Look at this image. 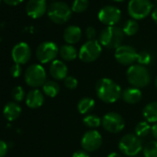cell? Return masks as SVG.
Returning <instances> with one entry per match:
<instances>
[{
    "label": "cell",
    "mask_w": 157,
    "mask_h": 157,
    "mask_svg": "<svg viewBox=\"0 0 157 157\" xmlns=\"http://www.w3.org/2000/svg\"><path fill=\"white\" fill-rule=\"evenodd\" d=\"M138 53L136 49L130 45H120L115 51L116 60L123 66H132L137 61Z\"/></svg>",
    "instance_id": "7c38bea8"
},
{
    "label": "cell",
    "mask_w": 157,
    "mask_h": 157,
    "mask_svg": "<svg viewBox=\"0 0 157 157\" xmlns=\"http://www.w3.org/2000/svg\"><path fill=\"white\" fill-rule=\"evenodd\" d=\"M8 144L3 141V140H0V157H5L7 152H8Z\"/></svg>",
    "instance_id": "e575fe53"
},
{
    "label": "cell",
    "mask_w": 157,
    "mask_h": 157,
    "mask_svg": "<svg viewBox=\"0 0 157 157\" xmlns=\"http://www.w3.org/2000/svg\"><path fill=\"white\" fill-rule=\"evenodd\" d=\"M83 124L87 128L94 129L102 125V118H100L98 116L95 115H87L83 118Z\"/></svg>",
    "instance_id": "484cf974"
},
{
    "label": "cell",
    "mask_w": 157,
    "mask_h": 157,
    "mask_svg": "<svg viewBox=\"0 0 157 157\" xmlns=\"http://www.w3.org/2000/svg\"><path fill=\"white\" fill-rule=\"evenodd\" d=\"M85 34H86V37H87L88 41L94 40V38L96 37V30H95V28H94L93 26H89L86 29Z\"/></svg>",
    "instance_id": "d6a6232c"
},
{
    "label": "cell",
    "mask_w": 157,
    "mask_h": 157,
    "mask_svg": "<svg viewBox=\"0 0 157 157\" xmlns=\"http://www.w3.org/2000/svg\"><path fill=\"white\" fill-rule=\"evenodd\" d=\"M128 82L132 87L140 89L147 87L151 82V75L146 67L141 65H132L127 70Z\"/></svg>",
    "instance_id": "7a4b0ae2"
},
{
    "label": "cell",
    "mask_w": 157,
    "mask_h": 157,
    "mask_svg": "<svg viewBox=\"0 0 157 157\" xmlns=\"http://www.w3.org/2000/svg\"><path fill=\"white\" fill-rule=\"evenodd\" d=\"M102 54V45L97 40L87 41L84 43L80 51H78V58L82 62L91 63L99 58Z\"/></svg>",
    "instance_id": "ba28073f"
},
{
    "label": "cell",
    "mask_w": 157,
    "mask_h": 157,
    "mask_svg": "<svg viewBox=\"0 0 157 157\" xmlns=\"http://www.w3.org/2000/svg\"><path fill=\"white\" fill-rule=\"evenodd\" d=\"M44 102V94L41 91L37 89L30 91L26 96V105L33 109L41 107Z\"/></svg>",
    "instance_id": "d6986e66"
},
{
    "label": "cell",
    "mask_w": 157,
    "mask_h": 157,
    "mask_svg": "<svg viewBox=\"0 0 157 157\" xmlns=\"http://www.w3.org/2000/svg\"><path fill=\"white\" fill-rule=\"evenodd\" d=\"M12 96L16 102H21L25 97V93H24V90L22 89V87H21V86L15 87L12 91Z\"/></svg>",
    "instance_id": "4dcf8cb0"
},
{
    "label": "cell",
    "mask_w": 157,
    "mask_h": 157,
    "mask_svg": "<svg viewBox=\"0 0 157 157\" xmlns=\"http://www.w3.org/2000/svg\"><path fill=\"white\" fill-rule=\"evenodd\" d=\"M43 92L45 95L54 98L59 94L60 86L57 82L54 81H47L43 86Z\"/></svg>",
    "instance_id": "cb8c5ba5"
},
{
    "label": "cell",
    "mask_w": 157,
    "mask_h": 157,
    "mask_svg": "<svg viewBox=\"0 0 157 157\" xmlns=\"http://www.w3.org/2000/svg\"><path fill=\"white\" fill-rule=\"evenodd\" d=\"M3 113L7 119H9L10 121H13L21 116V108L17 103L10 102L8 105H6V106L4 107Z\"/></svg>",
    "instance_id": "ffe728a7"
},
{
    "label": "cell",
    "mask_w": 157,
    "mask_h": 157,
    "mask_svg": "<svg viewBox=\"0 0 157 157\" xmlns=\"http://www.w3.org/2000/svg\"><path fill=\"white\" fill-rule=\"evenodd\" d=\"M63 38L67 44H75L82 38V30L78 26L71 25L65 29Z\"/></svg>",
    "instance_id": "e0dca14e"
},
{
    "label": "cell",
    "mask_w": 157,
    "mask_h": 157,
    "mask_svg": "<svg viewBox=\"0 0 157 157\" xmlns=\"http://www.w3.org/2000/svg\"><path fill=\"white\" fill-rule=\"evenodd\" d=\"M95 90L98 98L106 104L116 103L122 94L120 86L108 78H100L96 83Z\"/></svg>",
    "instance_id": "6da1fadb"
},
{
    "label": "cell",
    "mask_w": 157,
    "mask_h": 157,
    "mask_svg": "<svg viewBox=\"0 0 157 157\" xmlns=\"http://www.w3.org/2000/svg\"><path fill=\"white\" fill-rule=\"evenodd\" d=\"M3 1L9 6H17L19 4L22 3L24 0H3Z\"/></svg>",
    "instance_id": "8d00e7d4"
},
{
    "label": "cell",
    "mask_w": 157,
    "mask_h": 157,
    "mask_svg": "<svg viewBox=\"0 0 157 157\" xmlns=\"http://www.w3.org/2000/svg\"><path fill=\"white\" fill-rule=\"evenodd\" d=\"M122 99L128 105H135L140 102L142 98V93L140 89L135 87H129L125 89L121 94Z\"/></svg>",
    "instance_id": "ac0fdd59"
},
{
    "label": "cell",
    "mask_w": 157,
    "mask_h": 157,
    "mask_svg": "<svg viewBox=\"0 0 157 157\" xmlns=\"http://www.w3.org/2000/svg\"><path fill=\"white\" fill-rule=\"evenodd\" d=\"M65 86L69 90H74L78 87V80L73 76H67L64 80Z\"/></svg>",
    "instance_id": "1f68e13d"
},
{
    "label": "cell",
    "mask_w": 157,
    "mask_h": 157,
    "mask_svg": "<svg viewBox=\"0 0 157 157\" xmlns=\"http://www.w3.org/2000/svg\"><path fill=\"white\" fill-rule=\"evenodd\" d=\"M98 19L106 26H116L121 19V11L115 6H105L100 10Z\"/></svg>",
    "instance_id": "8fae6325"
},
{
    "label": "cell",
    "mask_w": 157,
    "mask_h": 157,
    "mask_svg": "<svg viewBox=\"0 0 157 157\" xmlns=\"http://www.w3.org/2000/svg\"><path fill=\"white\" fill-rule=\"evenodd\" d=\"M155 1H156V2H157V0H155Z\"/></svg>",
    "instance_id": "bcb514c9"
},
{
    "label": "cell",
    "mask_w": 157,
    "mask_h": 157,
    "mask_svg": "<svg viewBox=\"0 0 157 157\" xmlns=\"http://www.w3.org/2000/svg\"><path fill=\"white\" fill-rule=\"evenodd\" d=\"M102 142L103 138L101 134L95 129H91L84 133V135L82 138L81 144L84 151L92 152L97 151L101 147Z\"/></svg>",
    "instance_id": "4fadbf2b"
},
{
    "label": "cell",
    "mask_w": 157,
    "mask_h": 157,
    "mask_svg": "<svg viewBox=\"0 0 157 157\" xmlns=\"http://www.w3.org/2000/svg\"><path fill=\"white\" fill-rule=\"evenodd\" d=\"M151 127L147 121H140L135 127V134L139 138H144L151 132Z\"/></svg>",
    "instance_id": "4316f807"
},
{
    "label": "cell",
    "mask_w": 157,
    "mask_h": 157,
    "mask_svg": "<svg viewBox=\"0 0 157 157\" xmlns=\"http://www.w3.org/2000/svg\"><path fill=\"white\" fill-rule=\"evenodd\" d=\"M51 1H56V0H51Z\"/></svg>",
    "instance_id": "7bdbcfd3"
},
{
    "label": "cell",
    "mask_w": 157,
    "mask_h": 157,
    "mask_svg": "<svg viewBox=\"0 0 157 157\" xmlns=\"http://www.w3.org/2000/svg\"><path fill=\"white\" fill-rule=\"evenodd\" d=\"M155 86H156V88H157V77H156V78H155Z\"/></svg>",
    "instance_id": "b9f144b4"
},
{
    "label": "cell",
    "mask_w": 157,
    "mask_h": 157,
    "mask_svg": "<svg viewBox=\"0 0 157 157\" xmlns=\"http://www.w3.org/2000/svg\"><path fill=\"white\" fill-rule=\"evenodd\" d=\"M151 18H152L153 21L157 24V9H154L151 11Z\"/></svg>",
    "instance_id": "f35d334b"
},
{
    "label": "cell",
    "mask_w": 157,
    "mask_h": 157,
    "mask_svg": "<svg viewBox=\"0 0 157 157\" xmlns=\"http://www.w3.org/2000/svg\"><path fill=\"white\" fill-rule=\"evenodd\" d=\"M94 106H95V101L90 97L82 98L80 101L78 102V105H77L78 111L80 112V114H82V115L89 114L91 111L94 110Z\"/></svg>",
    "instance_id": "603a6c76"
},
{
    "label": "cell",
    "mask_w": 157,
    "mask_h": 157,
    "mask_svg": "<svg viewBox=\"0 0 157 157\" xmlns=\"http://www.w3.org/2000/svg\"><path fill=\"white\" fill-rule=\"evenodd\" d=\"M46 0H29L26 5V12L33 19H39L47 11Z\"/></svg>",
    "instance_id": "9a60e30c"
},
{
    "label": "cell",
    "mask_w": 157,
    "mask_h": 157,
    "mask_svg": "<svg viewBox=\"0 0 157 157\" xmlns=\"http://www.w3.org/2000/svg\"><path fill=\"white\" fill-rule=\"evenodd\" d=\"M59 53V48L53 42H44L36 49V57L42 64H46L56 60Z\"/></svg>",
    "instance_id": "30bf717a"
},
{
    "label": "cell",
    "mask_w": 157,
    "mask_h": 157,
    "mask_svg": "<svg viewBox=\"0 0 157 157\" xmlns=\"http://www.w3.org/2000/svg\"><path fill=\"white\" fill-rule=\"evenodd\" d=\"M133 157H138V156H133Z\"/></svg>",
    "instance_id": "ee69618b"
},
{
    "label": "cell",
    "mask_w": 157,
    "mask_h": 157,
    "mask_svg": "<svg viewBox=\"0 0 157 157\" xmlns=\"http://www.w3.org/2000/svg\"><path fill=\"white\" fill-rule=\"evenodd\" d=\"M47 15L51 21L56 24H64L67 22L72 15L71 8L65 2L56 1L52 3L47 10Z\"/></svg>",
    "instance_id": "277c9868"
},
{
    "label": "cell",
    "mask_w": 157,
    "mask_h": 157,
    "mask_svg": "<svg viewBox=\"0 0 157 157\" xmlns=\"http://www.w3.org/2000/svg\"><path fill=\"white\" fill-rule=\"evenodd\" d=\"M151 132L152 136H153V137L156 139V140H157V123H154V125L151 126Z\"/></svg>",
    "instance_id": "74e56055"
},
{
    "label": "cell",
    "mask_w": 157,
    "mask_h": 157,
    "mask_svg": "<svg viewBox=\"0 0 157 157\" xmlns=\"http://www.w3.org/2000/svg\"><path fill=\"white\" fill-rule=\"evenodd\" d=\"M59 55L65 61H72L78 56V52L72 44H64L59 49Z\"/></svg>",
    "instance_id": "7402d4cb"
},
{
    "label": "cell",
    "mask_w": 157,
    "mask_h": 157,
    "mask_svg": "<svg viewBox=\"0 0 157 157\" xmlns=\"http://www.w3.org/2000/svg\"><path fill=\"white\" fill-rule=\"evenodd\" d=\"M107 157H122L119 153H117V152H116V151H114V152H110L108 155H107Z\"/></svg>",
    "instance_id": "ab89813d"
},
{
    "label": "cell",
    "mask_w": 157,
    "mask_h": 157,
    "mask_svg": "<svg viewBox=\"0 0 157 157\" xmlns=\"http://www.w3.org/2000/svg\"><path fill=\"white\" fill-rule=\"evenodd\" d=\"M50 75L56 81L65 80L67 77V65L61 60H54L49 67Z\"/></svg>",
    "instance_id": "2e32d148"
},
{
    "label": "cell",
    "mask_w": 157,
    "mask_h": 157,
    "mask_svg": "<svg viewBox=\"0 0 157 157\" xmlns=\"http://www.w3.org/2000/svg\"><path fill=\"white\" fill-rule=\"evenodd\" d=\"M24 80L30 87L38 88L44 86L46 82V72L41 65L33 64L26 69Z\"/></svg>",
    "instance_id": "8992f818"
},
{
    "label": "cell",
    "mask_w": 157,
    "mask_h": 157,
    "mask_svg": "<svg viewBox=\"0 0 157 157\" xmlns=\"http://www.w3.org/2000/svg\"><path fill=\"white\" fill-rule=\"evenodd\" d=\"M123 30L117 26H107L105 28L100 35L98 42L100 44L108 49H117L118 48L124 39Z\"/></svg>",
    "instance_id": "3957f363"
},
{
    "label": "cell",
    "mask_w": 157,
    "mask_h": 157,
    "mask_svg": "<svg viewBox=\"0 0 157 157\" xmlns=\"http://www.w3.org/2000/svg\"><path fill=\"white\" fill-rule=\"evenodd\" d=\"M142 151L144 157H157V140L148 142Z\"/></svg>",
    "instance_id": "f1b7e54d"
},
{
    "label": "cell",
    "mask_w": 157,
    "mask_h": 157,
    "mask_svg": "<svg viewBox=\"0 0 157 157\" xmlns=\"http://www.w3.org/2000/svg\"><path fill=\"white\" fill-rule=\"evenodd\" d=\"M104 128L109 133H119L125 128V120L121 115L117 112H108L102 118Z\"/></svg>",
    "instance_id": "9c48e42d"
},
{
    "label": "cell",
    "mask_w": 157,
    "mask_h": 157,
    "mask_svg": "<svg viewBox=\"0 0 157 157\" xmlns=\"http://www.w3.org/2000/svg\"><path fill=\"white\" fill-rule=\"evenodd\" d=\"M137 62L139 65L141 66H147L151 62V56L149 52L147 51H141L138 53V57H137Z\"/></svg>",
    "instance_id": "f546056e"
},
{
    "label": "cell",
    "mask_w": 157,
    "mask_h": 157,
    "mask_svg": "<svg viewBox=\"0 0 157 157\" xmlns=\"http://www.w3.org/2000/svg\"><path fill=\"white\" fill-rule=\"evenodd\" d=\"M118 148L123 154L128 157L137 156L143 150L140 138L132 133L126 134L120 139Z\"/></svg>",
    "instance_id": "5b68a950"
},
{
    "label": "cell",
    "mask_w": 157,
    "mask_h": 157,
    "mask_svg": "<svg viewBox=\"0 0 157 157\" xmlns=\"http://www.w3.org/2000/svg\"><path fill=\"white\" fill-rule=\"evenodd\" d=\"M10 74L12 77L14 78H18L20 77V75L21 74V66L18 65V64H15L14 66H12L10 67Z\"/></svg>",
    "instance_id": "836d02e7"
},
{
    "label": "cell",
    "mask_w": 157,
    "mask_h": 157,
    "mask_svg": "<svg viewBox=\"0 0 157 157\" xmlns=\"http://www.w3.org/2000/svg\"><path fill=\"white\" fill-rule=\"evenodd\" d=\"M89 7V0H74L71 10L75 13H82L87 10Z\"/></svg>",
    "instance_id": "83f0119b"
},
{
    "label": "cell",
    "mask_w": 157,
    "mask_h": 157,
    "mask_svg": "<svg viewBox=\"0 0 157 157\" xmlns=\"http://www.w3.org/2000/svg\"><path fill=\"white\" fill-rule=\"evenodd\" d=\"M72 157H90L88 151H84V150H78V151H76L73 154H72Z\"/></svg>",
    "instance_id": "d590c367"
},
{
    "label": "cell",
    "mask_w": 157,
    "mask_h": 157,
    "mask_svg": "<svg viewBox=\"0 0 157 157\" xmlns=\"http://www.w3.org/2000/svg\"><path fill=\"white\" fill-rule=\"evenodd\" d=\"M11 56L16 64L18 65L26 64L32 56L31 47L26 43H23V42L19 43L13 47Z\"/></svg>",
    "instance_id": "5bb4252c"
},
{
    "label": "cell",
    "mask_w": 157,
    "mask_h": 157,
    "mask_svg": "<svg viewBox=\"0 0 157 157\" xmlns=\"http://www.w3.org/2000/svg\"><path fill=\"white\" fill-rule=\"evenodd\" d=\"M142 115L148 123H157V102L147 104L142 110Z\"/></svg>",
    "instance_id": "44dd1931"
},
{
    "label": "cell",
    "mask_w": 157,
    "mask_h": 157,
    "mask_svg": "<svg viewBox=\"0 0 157 157\" xmlns=\"http://www.w3.org/2000/svg\"><path fill=\"white\" fill-rule=\"evenodd\" d=\"M123 33L125 35L127 36H133L135 35L138 31H139V24L138 22L131 19V20H128L125 22L124 26H123Z\"/></svg>",
    "instance_id": "d4e9b609"
},
{
    "label": "cell",
    "mask_w": 157,
    "mask_h": 157,
    "mask_svg": "<svg viewBox=\"0 0 157 157\" xmlns=\"http://www.w3.org/2000/svg\"><path fill=\"white\" fill-rule=\"evenodd\" d=\"M113 1H115V2H123V1H125V0H113Z\"/></svg>",
    "instance_id": "60d3db41"
},
{
    "label": "cell",
    "mask_w": 157,
    "mask_h": 157,
    "mask_svg": "<svg viewBox=\"0 0 157 157\" xmlns=\"http://www.w3.org/2000/svg\"><path fill=\"white\" fill-rule=\"evenodd\" d=\"M0 3H1V0H0Z\"/></svg>",
    "instance_id": "f6af8a7d"
},
{
    "label": "cell",
    "mask_w": 157,
    "mask_h": 157,
    "mask_svg": "<svg viewBox=\"0 0 157 157\" xmlns=\"http://www.w3.org/2000/svg\"><path fill=\"white\" fill-rule=\"evenodd\" d=\"M152 11L151 0H129L128 5V15L133 20H143Z\"/></svg>",
    "instance_id": "52a82bcc"
}]
</instances>
